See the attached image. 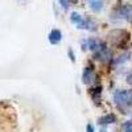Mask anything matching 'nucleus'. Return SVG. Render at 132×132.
I'll list each match as a JSON object with an SVG mask.
<instances>
[{
    "instance_id": "1",
    "label": "nucleus",
    "mask_w": 132,
    "mask_h": 132,
    "mask_svg": "<svg viewBox=\"0 0 132 132\" xmlns=\"http://www.w3.org/2000/svg\"><path fill=\"white\" fill-rule=\"evenodd\" d=\"M114 102L122 112H126L127 107H132V90H118L114 95Z\"/></svg>"
},
{
    "instance_id": "2",
    "label": "nucleus",
    "mask_w": 132,
    "mask_h": 132,
    "mask_svg": "<svg viewBox=\"0 0 132 132\" xmlns=\"http://www.w3.org/2000/svg\"><path fill=\"white\" fill-rule=\"evenodd\" d=\"M70 21L73 24H75V27L78 29H87V30H95V23L91 19H85L83 16H81L78 12H71L70 15Z\"/></svg>"
},
{
    "instance_id": "3",
    "label": "nucleus",
    "mask_w": 132,
    "mask_h": 132,
    "mask_svg": "<svg viewBox=\"0 0 132 132\" xmlns=\"http://www.w3.org/2000/svg\"><path fill=\"white\" fill-rule=\"evenodd\" d=\"M111 19L126 20V21H128V23H132V5H129V4L120 5L118 9H115L111 13Z\"/></svg>"
},
{
    "instance_id": "4",
    "label": "nucleus",
    "mask_w": 132,
    "mask_h": 132,
    "mask_svg": "<svg viewBox=\"0 0 132 132\" xmlns=\"http://www.w3.org/2000/svg\"><path fill=\"white\" fill-rule=\"evenodd\" d=\"M127 32L122 30V29H116V30H112L111 33H110V38H111V42L114 44V45H118V46H124V41L128 40V36L127 37H123V35H126Z\"/></svg>"
},
{
    "instance_id": "5",
    "label": "nucleus",
    "mask_w": 132,
    "mask_h": 132,
    "mask_svg": "<svg viewBox=\"0 0 132 132\" xmlns=\"http://www.w3.org/2000/svg\"><path fill=\"white\" fill-rule=\"evenodd\" d=\"M95 78H96V75H95V73H94V70H93L91 68H86V69L83 70V73H82V82H83L85 85L93 83Z\"/></svg>"
},
{
    "instance_id": "6",
    "label": "nucleus",
    "mask_w": 132,
    "mask_h": 132,
    "mask_svg": "<svg viewBox=\"0 0 132 132\" xmlns=\"http://www.w3.org/2000/svg\"><path fill=\"white\" fill-rule=\"evenodd\" d=\"M48 38H49V42L52 44V45H57V44L62 40V33H61L60 29H53L49 33Z\"/></svg>"
},
{
    "instance_id": "7",
    "label": "nucleus",
    "mask_w": 132,
    "mask_h": 132,
    "mask_svg": "<svg viewBox=\"0 0 132 132\" xmlns=\"http://www.w3.org/2000/svg\"><path fill=\"white\" fill-rule=\"evenodd\" d=\"M86 45H87V48H89L91 52H98L99 49H101V46H102V42L101 41H98V40H95L94 37H90V38H87L86 40Z\"/></svg>"
},
{
    "instance_id": "8",
    "label": "nucleus",
    "mask_w": 132,
    "mask_h": 132,
    "mask_svg": "<svg viewBox=\"0 0 132 132\" xmlns=\"http://www.w3.org/2000/svg\"><path fill=\"white\" fill-rule=\"evenodd\" d=\"M116 122V116L114 114H107L102 118L98 119V124L99 126H107V124H112Z\"/></svg>"
},
{
    "instance_id": "9",
    "label": "nucleus",
    "mask_w": 132,
    "mask_h": 132,
    "mask_svg": "<svg viewBox=\"0 0 132 132\" xmlns=\"http://www.w3.org/2000/svg\"><path fill=\"white\" fill-rule=\"evenodd\" d=\"M87 3L93 12H101L103 8V0H87Z\"/></svg>"
},
{
    "instance_id": "10",
    "label": "nucleus",
    "mask_w": 132,
    "mask_h": 132,
    "mask_svg": "<svg viewBox=\"0 0 132 132\" xmlns=\"http://www.w3.org/2000/svg\"><path fill=\"white\" fill-rule=\"evenodd\" d=\"M131 56H132V54H131L129 52H124L123 54H120L119 57H116V58L114 60V65H115V66H119V65L126 63L127 61H129Z\"/></svg>"
},
{
    "instance_id": "11",
    "label": "nucleus",
    "mask_w": 132,
    "mask_h": 132,
    "mask_svg": "<svg viewBox=\"0 0 132 132\" xmlns=\"http://www.w3.org/2000/svg\"><path fill=\"white\" fill-rule=\"evenodd\" d=\"M122 131L123 132H132V120H127L126 123H123Z\"/></svg>"
},
{
    "instance_id": "12",
    "label": "nucleus",
    "mask_w": 132,
    "mask_h": 132,
    "mask_svg": "<svg viewBox=\"0 0 132 132\" xmlns=\"http://www.w3.org/2000/svg\"><path fill=\"white\" fill-rule=\"evenodd\" d=\"M58 3L65 11H68L69 7H70V0H58Z\"/></svg>"
},
{
    "instance_id": "13",
    "label": "nucleus",
    "mask_w": 132,
    "mask_h": 132,
    "mask_svg": "<svg viewBox=\"0 0 132 132\" xmlns=\"http://www.w3.org/2000/svg\"><path fill=\"white\" fill-rule=\"evenodd\" d=\"M68 54H69V57H70V60H71V62L74 63V62H75V54H74V52H73V49H71V48L69 49V52H68Z\"/></svg>"
},
{
    "instance_id": "14",
    "label": "nucleus",
    "mask_w": 132,
    "mask_h": 132,
    "mask_svg": "<svg viewBox=\"0 0 132 132\" xmlns=\"http://www.w3.org/2000/svg\"><path fill=\"white\" fill-rule=\"evenodd\" d=\"M86 131H87V132H95V131H94V126L89 123V124L86 126Z\"/></svg>"
},
{
    "instance_id": "15",
    "label": "nucleus",
    "mask_w": 132,
    "mask_h": 132,
    "mask_svg": "<svg viewBox=\"0 0 132 132\" xmlns=\"http://www.w3.org/2000/svg\"><path fill=\"white\" fill-rule=\"evenodd\" d=\"M127 83L128 85H132V73L127 75Z\"/></svg>"
},
{
    "instance_id": "16",
    "label": "nucleus",
    "mask_w": 132,
    "mask_h": 132,
    "mask_svg": "<svg viewBox=\"0 0 132 132\" xmlns=\"http://www.w3.org/2000/svg\"><path fill=\"white\" fill-rule=\"evenodd\" d=\"M99 132H108V131H106L104 128H101V131H99Z\"/></svg>"
}]
</instances>
